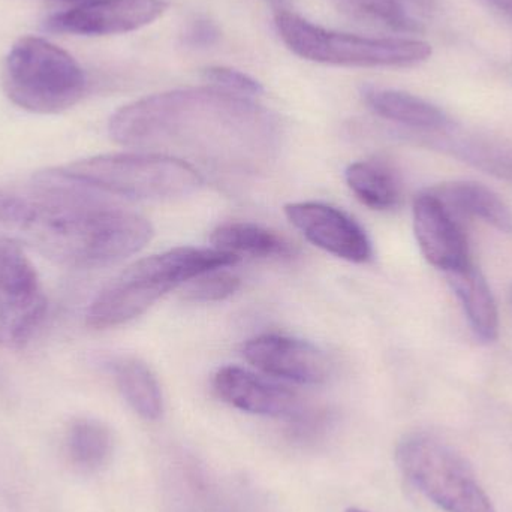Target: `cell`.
<instances>
[{
  "label": "cell",
  "instance_id": "ffe728a7",
  "mask_svg": "<svg viewBox=\"0 0 512 512\" xmlns=\"http://www.w3.org/2000/svg\"><path fill=\"white\" fill-rule=\"evenodd\" d=\"M114 378L128 405L144 420H158L162 414V393L152 370L135 358H123L113 366Z\"/></svg>",
  "mask_w": 512,
  "mask_h": 512
},
{
  "label": "cell",
  "instance_id": "3957f363",
  "mask_svg": "<svg viewBox=\"0 0 512 512\" xmlns=\"http://www.w3.org/2000/svg\"><path fill=\"white\" fill-rule=\"evenodd\" d=\"M237 261L236 256L213 248H177L147 256L123 270L96 295L87 310V325L96 330L119 327L143 315L180 283Z\"/></svg>",
  "mask_w": 512,
  "mask_h": 512
},
{
  "label": "cell",
  "instance_id": "52a82bcc",
  "mask_svg": "<svg viewBox=\"0 0 512 512\" xmlns=\"http://www.w3.org/2000/svg\"><path fill=\"white\" fill-rule=\"evenodd\" d=\"M397 465L406 478L445 512H496L466 460L438 436L406 435L397 445Z\"/></svg>",
  "mask_w": 512,
  "mask_h": 512
},
{
  "label": "cell",
  "instance_id": "5bb4252c",
  "mask_svg": "<svg viewBox=\"0 0 512 512\" xmlns=\"http://www.w3.org/2000/svg\"><path fill=\"white\" fill-rule=\"evenodd\" d=\"M456 216H471L501 233H512L510 207L496 192L477 182H450L429 189Z\"/></svg>",
  "mask_w": 512,
  "mask_h": 512
},
{
  "label": "cell",
  "instance_id": "4316f807",
  "mask_svg": "<svg viewBox=\"0 0 512 512\" xmlns=\"http://www.w3.org/2000/svg\"><path fill=\"white\" fill-rule=\"evenodd\" d=\"M63 2H77L80 5V3L89 2V0H63Z\"/></svg>",
  "mask_w": 512,
  "mask_h": 512
},
{
  "label": "cell",
  "instance_id": "5b68a950",
  "mask_svg": "<svg viewBox=\"0 0 512 512\" xmlns=\"http://www.w3.org/2000/svg\"><path fill=\"white\" fill-rule=\"evenodd\" d=\"M12 104L36 114H59L81 101L86 75L77 60L47 39L26 36L12 45L2 74Z\"/></svg>",
  "mask_w": 512,
  "mask_h": 512
},
{
  "label": "cell",
  "instance_id": "6da1fadb",
  "mask_svg": "<svg viewBox=\"0 0 512 512\" xmlns=\"http://www.w3.org/2000/svg\"><path fill=\"white\" fill-rule=\"evenodd\" d=\"M117 144L185 153L225 170H255L279 147L270 111L219 87L158 93L117 110L108 123Z\"/></svg>",
  "mask_w": 512,
  "mask_h": 512
},
{
  "label": "cell",
  "instance_id": "f1b7e54d",
  "mask_svg": "<svg viewBox=\"0 0 512 512\" xmlns=\"http://www.w3.org/2000/svg\"><path fill=\"white\" fill-rule=\"evenodd\" d=\"M511 300H512V289H511Z\"/></svg>",
  "mask_w": 512,
  "mask_h": 512
},
{
  "label": "cell",
  "instance_id": "8992f818",
  "mask_svg": "<svg viewBox=\"0 0 512 512\" xmlns=\"http://www.w3.org/2000/svg\"><path fill=\"white\" fill-rule=\"evenodd\" d=\"M276 27L292 53L328 65L397 68L418 65L432 56L430 44L418 39L364 38L333 32L288 11L276 15Z\"/></svg>",
  "mask_w": 512,
  "mask_h": 512
},
{
  "label": "cell",
  "instance_id": "277c9868",
  "mask_svg": "<svg viewBox=\"0 0 512 512\" xmlns=\"http://www.w3.org/2000/svg\"><path fill=\"white\" fill-rule=\"evenodd\" d=\"M60 176L123 200H167L200 188L203 179L188 162L164 153H117L54 168Z\"/></svg>",
  "mask_w": 512,
  "mask_h": 512
},
{
  "label": "cell",
  "instance_id": "603a6c76",
  "mask_svg": "<svg viewBox=\"0 0 512 512\" xmlns=\"http://www.w3.org/2000/svg\"><path fill=\"white\" fill-rule=\"evenodd\" d=\"M204 78L209 83L215 84L219 89L228 90V92L239 93V95L256 96L264 92L261 84L249 75L236 69L227 68V66H210L204 69Z\"/></svg>",
  "mask_w": 512,
  "mask_h": 512
},
{
  "label": "cell",
  "instance_id": "7402d4cb",
  "mask_svg": "<svg viewBox=\"0 0 512 512\" xmlns=\"http://www.w3.org/2000/svg\"><path fill=\"white\" fill-rule=\"evenodd\" d=\"M224 268L207 271L189 280L188 288L185 289L186 300L210 303V301L225 300L236 294L242 285L240 277Z\"/></svg>",
  "mask_w": 512,
  "mask_h": 512
},
{
  "label": "cell",
  "instance_id": "ac0fdd59",
  "mask_svg": "<svg viewBox=\"0 0 512 512\" xmlns=\"http://www.w3.org/2000/svg\"><path fill=\"white\" fill-rule=\"evenodd\" d=\"M345 179L355 197L370 209H394L402 198L399 177L385 162H354L346 168Z\"/></svg>",
  "mask_w": 512,
  "mask_h": 512
},
{
  "label": "cell",
  "instance_id": "9c48e42d",
  "mask_svg": "<svg viewBox=\"0 0 512 512\" xmlns=\"http://www.w3.org/2000/svg\"><path fill=\"white\" fill-rule=\"evenodd\" d=\"M165 0H89L45 21L48 32L104 36L134 32L158 20Z\"/></svg>",
  "mask_w": 512,
  "mask_h": 512
},
{
  "label": "cell",
  "instance_id": "ba28073f",
  "mask_svg": "<svg viewBox=\"0 0 512 512\" xmlns=\"http://www.w3.org/2000/svg\"><path fill=\"white\" fill-rule=\"evenodd\" d=\"M47 297L24 248L0 236V348L20 349L47 315Z\"/></svg>",
  "mask_w": 512,
  "mask_h": 512
},
{
  "label": "cell",
  "instance_id": "7a4b0ae2",
  "mask_svg": "<svg viewBox=\"0 0 512 512\" xmlns=\"http://www.w3.org/2000/svg\"><path fill=\"white\" fill-rule=\"evenodd\" d=\"M0 236L63 267L90 270L137 254L153 228L117 198L53 168L29 185L0 188Z\"/></svg>",
  "mask_w": 512,
  "mask_h": 512
},
{
  "label": "cell",
  "instance_id": "cb8c5ba5",
  "mask_svg": "<svg viewBox=\"0 0 512 512\" xmlns=\"http://www.w3.org/2000/svg\"><path fill=\"white\" fill-rule=\"evenodd\" d=\"M216 38H218V30L207 21H198L188 33V39L192 45H212Z\"/></svg>",
  "mask_w": 512,
  "mask_h": 512
},
{
  "label": "cell",
  "instance_id": "44dd1931",
  "mask_svg": "<svg viewBox=\"0 0 512 512\" xmlns=\"http://www.w3.org/2000/svg\"><path fill=\"white\" fill-rule=\"evenodd\" d=\"M340 8L355 17L370 18L396 30H418L399 0H337Z\"/></svg>",
  "mask_w": 512,
  "mask_h": 512
},
{
  "label": "cell",
  "instance_id": "83f0119b",
  "mask_svg": "<svg viewBox=\"0 0 512 512\" xmlns=\"http://www.w3.org/2000/svg\"><path fill=\"white\" fill-rule=\"evenodd\" d=\"M346 512H367V511L358 510V508H351V510H348Z\"/></svg>",
  "mask_w": 512,
  "mask_h": 512
},
{
  "label": "cell",
  "instance_id": "e0dca14e",
  "mask_svg": "<svg viewBox=\"0 0 512 512\" xmlns=\"http://www.w3.org/2000/svg\"><path fill=\"white\" fill-rule=\"evenodd\" d=\"M213 249L240 258H286L294 255V246L274 231L248 222H233L216 228L210 237Z\"/></svg>",
  "mask_w": 512,
  "mask_h": 512
},
{
  "label": "cell",
  "instance_id": "d6986e66",
  "mask_svg": "<svg viewBox=\"0 0 512 512\" xmlns=\"http://www.w3.org/2000/svg\"><path fill=\"white\" fill-rule=\"evenodd\" d=\"M65 442L69 460L83 472H96L104 468L113 453L111 430L95 418L72 421Z\"/></svg>",
  "mask_w": 512,
  "mask_h": 512
},
{
  "label": "cell",
  "instance_id": "8fae6325",
  "mask_svg": "<svg viewBox=\"0 0 512 512\" xmlns=\"http://www.w3.org/2000/svg\"><path fill=\"white\" fill-rule=\"evenodd\" d=\"M414 231L421 254L445 274L472 264L468 237L462 224L429 189L415 198Z\"/></svg>",
  "mask_w": 512,
  "mask_h": 512
},
{
  "label": "cell",
  "instance_id": "2e32d148",
  "mask_svg": "<svg viewBox=\"0 0 512 512\" xmlns=\"http://www.w3.org/2000/svg\"><path fill=\"white\" fill-rule=\"evenodd\" d=\"M363 95L370 110L390 122L420 131H441L447 126L448 119L442 110L411 93L366 87Z\"/></svg>",
  "mask_w": 512,
  "mask_h": 512
},
{
  "label": "cell",
  "instance_id": "9a60e30c",
  "mask_svg": "<svg viewBox=\"0 0 512 512\" xmlns=\"http://www.w3.org/2000/svg\"><path fill=\"white\" fill-rule=\"evenodd\" d=\"M463 309L478 337L493 342L499 336V313L492 289L480 268L472 262L463 270L447 273Z\"/></svg>",
  "mask_w": 512,
  "mask_h": 512
},
{
  "label": "cell",
  "instance_id": "7c38bea8",
  "mask_svg": "<svg viewBox=\"0 0 512 512\" xmlns=\"http://www.w3.org/2000/svg\"><path fill=\"white\" fill-rule=\"evenodd\" d=\"M243 357L265 375L295 384L319 385L330 378V363L324 352L295 337H255L243 346Z\"/></svg>",
  "mask_w": 512,
  "mask_h": 512
},
{
  "label": "cell",
  "instance_id": "4fadbf2b",
  "mask_svg": "<svg viewBox=\"0 0 512 512\" xmlns=\"http://www.w3.org/2000/svg\"><path fill=\"white\" fill-rule=\"evenodd\" d=\"M213 390L233 408L261 417L291 421L306 411L297 393L243 367L219 369L213 378Z\"/></svg>",
  "mask_w": 512,
  "mask_h": 512
},
{
  "label": "cell",
  "instance_id": "d4e9b609",
  "mask_svg": "<svg viewBox=\"0 0 512 512\" xmlns=\"http://www.w3.org/2000/svg\"><path fill=\"white\" fill-rule=\"evenodd\" d=\"M493 5L498 6L501 11H504L505 14L510 15L512 18V0H489Z\"/></svg>",
  "mask_w": 512,
  "mask_h": 512
},
{
  "label": "cell",
  "instance_id": "484cf974",
  "mask_svg": "<svg viewBox=\"0 0 512 512\" xmlns=\"http://www.w3.org/2000/svg\"><path fill=\"white\" fill-rule=\"evenodd\" d=\"M265 2L271 3V5H282L285 0H265Z\"/></svg>",
  "mask_w": 512,
  "mask_h": 512
},
{
  "label": "cell",
  "instance_id": "30bf717a",
  "mask_svg": "<svg viewBox=\"0 0 512 512\" xmlns=\"http://www.w3.org/2000/svg\"><path fill=\"white\" fill-rule=\"evenodd\" d=\"M286 218L313 245L346 261L372 258V243L366 231L351 216L322 203H294L285 207Z\"/></svg>",
  "mask_w": 512,
  "mask_h": 512
}]
</instances>
